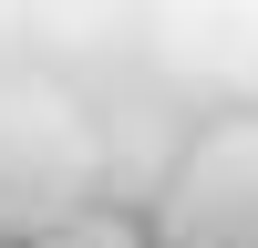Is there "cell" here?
I'll use <instances>...</instances> for the list:
<instances>
[{
	"label": "cell",
	"instance_id": "1",
	"mask_svg": "<svg viewBox=\"0 0 258 248\" xmlns=\"http://www.w3.org/2000/svg\"><path fill=\"white\" fill-rule=\"evenodd\" d=\"M165 248H258V124H217L176 165Z\"/></svg>",
	"mask_w": 258,
	"mask_h": 248
},
{
	"label": "cell",
	"instance_id": "2",
	"mask_svg": "<svg viewBox=\"0 0 258 248\" xmlns=\"http://www.w3.org/2000/svg\"><path fill=\"white\" fill-rule=\"evenodd\" d=\"M41 248H145L124 217H52L41 227Z\"/></svg>",
	"mask_w": 258,
	"mask_h": 248
}]
</instances>
